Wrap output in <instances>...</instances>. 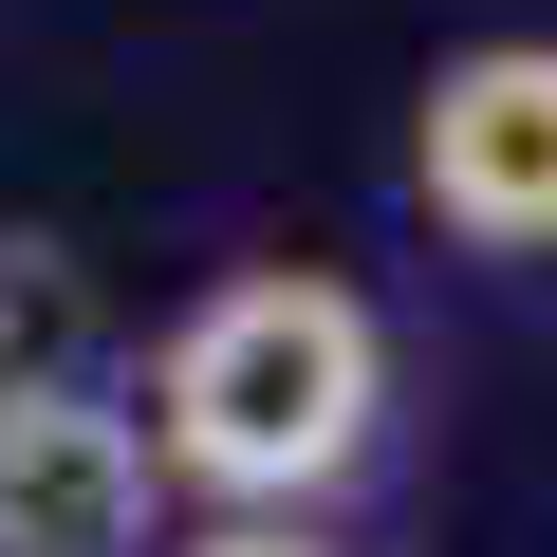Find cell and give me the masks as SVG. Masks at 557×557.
<instances>
[{
    "instance_id": "cell-1",
    "label": "cell",
    "mask_w": 557,
    "mask_h": 557,
    "mask_svg": "<svg viewBox=\"0 0 557 557\" xmlns=\"http://www.w3.org/2000/svg\"><path fill=\"white\" fill-rule=\"evenodd\" d=\"M391 428V335L354 278L317 260H260V278H205L149 354V465L205 483L223 520H317Z\"/></svg>"
},
{
    "instance_id": "cell-2",
    "label": "cell",
    "mask_w": 557,
    "mask_h": 557,
    "mask_svg": "<svg viewBox=\"0 0 557 557\" xmlns=\"http://www.w3.org/2000/svg\"><path fill=\"white\" fill-rule=\"evenodd\" d=\"M409 205L465 260H557V38H465L409 94Z\"/></svg>"
},
{
    "instance_id": "cell-3",
    "label": "cell",
    "mask_w": 557,
    "mask_h": 557,
    "mask_svg": "<svg viewBox=\"0 0 557 557\" xmlns=\"http://www.w3.org/2000/svg\"><path fill=\"white\" fill-rule=\"evenodd\" d=\"M0 557H149V428L94 372L0 409Z\"/></svg>"
},
{
    "instance_id": "cell-4",
    "label": "cell",
    "mask_w": 557,
    "mask_h": 557,
    "mask_svg": "<svg viewBox=\"0 0 557 557\" xmlns=\"http://www.w3.org/2000/svg\"><path fill=\"white\" fill-rule=\"evenodd\" d=\"M75 335H94V278H75V242L0 223V409H20V391H75Z\"/></svg>"
},
{
    "instance_id": "cell-5",
    "label": "cell",
    "mask_w": 557,
    "mask_h": 557,
    "mask_svg": "<svg viewBox=\"0 0 557 557\" xmlns=\"http://www.w3.org/2000/svg\"><path fill=\"white\" fill-rule=\"evenodd\" d=\"M186 557H335V539H317V520H205Z\"/></svg>"
}]
</instances>
